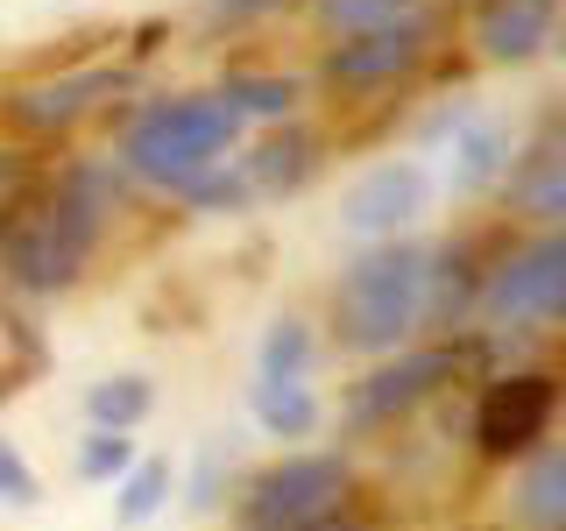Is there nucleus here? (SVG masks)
Segmentation results:
<instances>
[{
    "label": "nucleus",
    "mask_w": 566,
    "mask_h": 531,
    "mask_svg": "<svg viewBox=\"0 0 566 531\" xmlns=\"http://www.w3.org/2000/svg\"><path fill=\"white\" fill-rule=\"evenodd\" d=\"M340 503H354L347 454H283L262 475H248L234 518L241 531H305L318 518H333Z\"/></svg>",
    "instance_id": "nucleus-5"
},
{
    "label": "nucleus",
    "mask_w": 566,
    "mask_h": 531,
    "mask_svg": "<svg viewBox=\"0 0 566 531\" xmlns=\"http://www.w3.org/2000/svg\"><path fill=\"white\" fill-rule=\"evenodd\" d=\"M128 199V177L114 164H71L57 185L22 191L0 206V277L29 298H57L85 277L106 220Z\"/></svg>",
    "instance_id": "nucleus-1"
},
{
    "label": "nucleus",
    "mask_w": 566,
    "mask_h": 531,
    "mask_svg": "<svg viewBox=\"0 0 566 531\" xmlns=\"http://www.w3.org/2000/svg\"><path fill=\"white\" fill-rule=\"evenodd\" d=\"M248 412H255V425L270 439H312L318 433V397L312 383H255V397H248Z\"/></svg>",
    "instance_id": "nucleus-18"
},
{
    "label": "nucleus",
    "mask_w": 566,
    "mask_h": 531,
    "mask_svg": "<svg viewBox=\"0 0 566 531\" xmlns=\"http://www.w3.org/2000/svg\"><path fill=\"white\" fill-rule=\"evenodd\" d=\"M474 368V354L468 341H432V347H403V354H389L382 368H368L361 383L347 389V404H340V418L354 425V433H376V425H397V418H411L418 404H432L447 383H460Z\"/></svg>",
    "instance_id": "nucleus-6"
},
{
    "label": "nucleus",
    "mask_w": 566,
    "mask_h": 531,
    "mask_svg": "<svg viewBox=\"0 0 566 531\" xmlns=\"http://www.w3.org/2000/svg\"><path fill=\"white\" fill-rule=\"evenodd\" d=\"M149 404H156L149 376H106V383L85 389V418H93V433H135V425L149 418Z\"/></svg>",
    "instance_id": "nucleus-19"
},
{
    "label": "nucleus",
    "mask_w": 566,
    "mask_h": 531,
    "mask_svg": "<svg viewBox=\"0 0 566 531\" xmlns=\"http://www.w3.org/2000/svg\"><path fill=\"white\" fill-rule=\"evenodd\" d=\"M0 503L8 510H35L43 503V475L29 468V454L14 439H0Z\"/></svg>",
    "instance_id": "nucleus-25"
},
{
    "label": "nucleus",
    "mask_w": 566,
    "mask_h": 531,
    "mask_svg": "<svg viewBox=\"0 0 566 531\" xmlns=\"http://www.w3.org/2000/svg\"><path fill=\"white\" fill-rule=\"evenodd\" d=\"M135 71L128 64H78V71H50V79H29L14 85L8 100H0V121H8L14 135H35V142H57L71 135L85 114H93L99 100L128 93Z\"/></svg>",
    "instance_id": "nucleus-8"
},
{
    "label": "nucleus",
    "mask_w": 566,
    "mask_h": 531,
    "mask_svg": "<svg viewBox=\"0 0 566 531\" xmlns=\"http://www.w3.org/2000/svg\"><path fill=\"white\" fill-rule=\"evenodd\" d=\"M191 212H241L255 191H248V177H241V164H212V170H199L185 191H177Z\"/></svg>",
    "instance_id": "nucleus-24"
},
{
    "label": "nucleus",
    "mask_w": 566,
    "mask_h": 531,
    "mask_svg": "<svg viewBox=\"0 0 566 531\" xmlns=\"http://www.w3.org/2000/svg\"><path fill=\"white\" fill-rule=\"evenodd\" d=\"M220 475H227V447H220V439H206V447H199V468H191V510H212V503H220Z\"/></svg>",
    "instance_id": "nucleus-26"
},
{
    "label": "nucleus",
    "mask_w": 566,
    "mask_h": 531,
    "mask_svg": "<svg viewBox=\"0 0 566 531\" xmlns=\"http://www.w3.org/2000/svg\"><path fill=\"white\" fill-rule=\"evenodd\" d=\"M312 354H318V341H312V326L297 312L270 319V326H262V383H305Z\"/></svg>",
    "instance_id": "nucleus-20"
},
{
    "label": "nucleus",
    "mask_w": 566,
    "mask_h": 531,
    "mask_svg": "<svg viewBox=\"0 0 566 531\" xmlns=\"http://www.w3.org/2000/svg\"><path fill=\"white\" fill-rule=\"evenodd\" d=\"M482 277H489V256H482V241H474V235L432 248V277H424V326L468 333L474 298H482Z\"/></svg>",
    "instance_id": "nucleus-12"
},
{
    "label": "nucleus",
    "mask_w": 566,
    "mask_h": 531,
    "mask_svg": "<svg viewBox=\"0 0 566 531\" xmlns=\"http://www.w3.org/2000/svg\"><path fill=\"white\" fill-rule=\"evenodd\" d=\"M503 191H510V212H524V220H538V227L566 220V142H559L553 114L538 121V135H531L517 156H510Z\"/></svg>",
    "instance_id": "nucleus-11"
},
{
    "label": "nucleus",
    "mask_w": 566,
    "mask_h": 531,
    "mask_svg": "<svg viewBox=\"0 0 566 531\" xmlns=\"http://www.w3.org/2000/svg\"><path fill=\"white\" fill-rule=\"evenodd\" d=\"M566 312V235L538 227L531 241H510L489 262L474 319H489V333H538Z\"/></svg>",
    "instance_id": "nucleus-4"
},
{
    "label": "nucleus",
    "mask_w": 566,
    "mask_h": 531,
    "mask_svg": "<svg viewBox=\"0 0 566 531\" xmlns=\"http://www.w3.org/2000/svg\"><path fill=\"white\" fill-rule=\"evenodd\" d=\"M241 142V121L227 114L212 93H164V100H142L120 128V177L156 191H185L199 170L227 164Z\"/></svg>",
    "instance_id": "nucleus-2"
},
{
    "label": "nucleus",
    "mask_w": 566,
    "mask_h": 531,
    "mask_svg": "<svg viewBox=\"0 0 566 531\" xmlns=\"http://www.w3.org/2000/svg\"><path fill=\"white\" fill-rule=\"evenodd\" d=\"M424 277L432 248L424 241H376L347 277L333 283V333L354 354H397L424 326Z\"/></svg>",
    "instance_id": "nucleus-3"
},
{
    "label": "nucleus",
    "mask_w": 566,
    "mask_h": 531,
    "mask_svg": "<svg viewBox=\"0 0 566 531\" xmlns=\"http://www.w3.org/2000/svg\"><path fill=\"white\" fill-rule=\"evenodd\" d=\"M170 482H177V475H170V460L142 454L135 468H128V475L114 482V524H128V531H135V524H149L156 510L170 503Z\"/></svg>",
    "instance_id": "nucleus-21"
},
{
    "label": "nucleus",
    "mask_w": 566,
    "mask_h": 531,
    "mask_svg": "<svg viewBox=\"0 0 566 531\" xmlns=\"http://www.w3.org/2000/svg\"><path fill=\"white\" fill-rule=\"evenodd\" d=\"M553 43V8L538 0H482L474 8V50L489 64H531Z\"/></svg>",
    "instance_id": "nucleus-14"
},
{
    "label": "nucleus",
    "mask_w": 566,
    "mask_h": 531,
    "mask_svg": "<svg viewBox=\"0 0 566 531\" xmlns=\"http://www.w3.org/2000/svg\"><path fill=\"white\" fill-rule=\"evenodd\" d=\"M212 100L234 121H291L297 100H305V79H291V71H227Z\"/></svg>",
    "instance_id": "nucleus-17"
},
{
    "label": "nucleus",
    "mask_w": 566,
    "mask_h": 531,
    "mask_svg": "<svg viewBox=\"0 0 566 531\" xmlns=\"http://www.w3.org/2000/svg\"><path fill=\"white\" fill-rule=\"evenodd\" d=\"M291 0H206V22H262V14H283Z\"/></svg>",
    "instance_id": "nucleus-27"
},
{
    "label": "nucleus",
    "mask_w": 566,
    "mask_h": 531,
    "mask_svg": "<svg viewBox=\"0 0 566 531\" xmlns=\"http://www.w3.org/2000/svg\"><path fill=\"white\" fill-rule=\"evenodd\" d=\"M424 206H432V170L411 164V156H397V164H376V170L354 177L347 199H340V220H347V235L403 241V227H411Z\"/></svg>",
    "instance_id": "nucleus-10"
},
{
    "label": "nucleus",
    "mask_w": 566,
    "mask_h": 531,
    "mask_svg": "<svg viewBox=\"0 0 566 531\" xmlns=\"http://www.w3.org/2000/svg\"><path fill=\"white\" fill-rule=\"evenodd\" d=\"M135 460H142V447H135L128 433H85L71 468H78V482H120Z\"/></svg>",
    "instance_id": "nucleus-23"
},
{
    "label": "nucleus",
    "mask_w": 566,
    "mask_h": 531,
    "mask_svg": "<svg viewBox=\"0 0 566 531\" xmlns=\"http://www.w3.org/2000/svg\"><path fill=\"white\" fill-rule=\"evenodd\" d=\"M538 8H553V0H538Z\"/></svg>",
    "instance_id": "nucleus-28"
},
{
    "label": "nucleus",
    "mask_w": 566,
    "mask_h": 531,
    "mask_svg": "<svg viewBox=\"0 0 566 531\" xmlns=\"http://www.w3.org/2000/svg\"><path fill=\"white\" fill-rule=\"evenodd\" d=\"M312 14L333 35H368V29H389V22L424 14V0H312Z\"/></svg>",
    "instance_id": "nucleus-22"
},
{
    "label": "nucleus",
    "mask_w": 566,
    "mask_h": 531,
    "mask_svg": "<svg viewBox=\"0 0 566 531\" xmlns=\"http://www.w3.org/2000/svg\"><path fill=\"white\" fill-rule=\"evenodd\" d=\"M517 524L524 531H566V447H531L517 475Z\"/></svg>",
    "instance_id": "nucleus-16"
},
{
    "label": "nucleus",
    "mask_w": 566,
    "mask_h": 531,
    "mask_svg": "<svg viewBox=\"0 0 566 531\" xmlns=\"http://www.w3.org/2000/svg\"><path fill=\"white\" fill-rule=\"evenodd\" d=\"M432 50V14H411V22H389L368 35H340V43L318 58V79L333 93H389L397 79H411Z\"/></svg>",
    "instance_id": "nucleus-9"
},
{
    "label": "nucleus",
    "mask_w": 566,
    "mask_h": 531,
    "mask_svg": "<svg viewBox=\"0 0 566 531\" xmlns=\"http://www.w3.org/2000/svg\"><path fill=\"white\" fill-rule=\"evenodd\" d=\"M559 376L553 368H495L474 397V454L482 460H524L553 439Z\"/></svg>",
    "instance_id": "nucleus-7"
},
{
    "label": "nucleus",
    "mask_w": 566,
    "mask_h": 531,
    "mask_svg": "<svg viewBox=\"0 0 566 531\" xmlns=\"http://www.w3.org/2000/svg\"><path fill=\"white\" fill-rule=\"evenodd\" d=\"M510 156H517V135H510V121H495V114H468V121L453 128V170H447V185L460 191V199H474V191L503 185Z\"/></svg>",
    "instance_id": "nucleus-15"
},
{
    "label": "nucleus",
    "mask_w": 566,
    "mask_h": 531,
    "mask_svg": "<svg viewBox=\"0 0 566 531\" xmlns=\"http://www.w3.org/2000/svg\"><path fill=\"white\" fill-rule=\"evenodd\" d=\"M234 164H241L255 199H291V191H305L318 177V135L297 128V121H276V128L262 135L248 156H234Z\"/></svg>",
    "instance_id": "nucleus-13"
}]
</instances>
